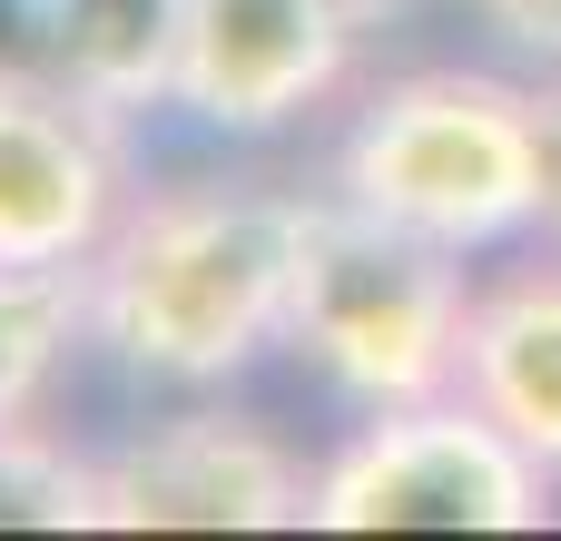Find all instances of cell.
<instances>
[{"label": "cell", "mask_w": 561, "mask_h": 541, "mask_svg": "<svg viewBox=\"0 0 561 541\" xmlns=\"http://www.w3.org/2000/svg\"><path fill=\"white\" fill-rule=\"evenodd\" d=\"M316 197L266 177H207L138 197L108 246L79 266L89 345H108L148 384H227L266 345H286L296 266Z\"/></svg>", "instance_id": "1"}, {"label": "cell", "mask_w": 561, "mask_h": 541, "mask_svg": "<svg viewBox=\"0 0 561 541\" xmlns=\"http://www.w3.org/2000/svg\"><path fill=\"white\" fill-rule=\"evenodd\" d=\"M335 197L414 227L454 256L513 246L523 227H552V118L513 79L483 69H414L365 99V118L335 148Z\"/></svg>", "instance_id": "2"}, {"label": "cell", "mask_w": 561, "mask_h": 541, "mask_svg": "<svg viewBox=\"0 0 561 541\" xmlns=\"http://www.w3.org/2000/svg\"><path fill=\"white\" fill-rule=\"evenodd\" d=\"M463 325H473V286H463L454 246H434L414 227H385L345 197H316L286 345L345 404H365V414L444 404L463 384Z\"/></svg>", "instance_id": "3"}, {"label": "cell", "mask_w": 561, "mask_h": 541, "mask_svg": "<svg viewBox=\"0 0 561 541\" xmlns=\"http://www.w3.org/2000/svg\"><path fill=\"white\" fill-rule=\"evenodd\" d=\"M316 532H542L552 473L463 394L375 414L306 503Z\"/></svg>", "instance_id": "4"}, {"label": "cell", "mask_w": 561, "mask_h": 541, "mask_svg": "<svg viewBox=\"0 0 561 541\" xmlns=\"http://www.w3.org/2000/svg\"><path fill=\"white\" fill-rule=\"evenodd\" d=\"M118 108L69 89L59 69H0V266L79 276L128 217Z\"/></svg>", "instance_id": "5"}, {"label": "cell", "mask_w": 561, "mask_h": 541, "mask_svg": "<svg viewBox=\"0 0 561 541\" xmlns=\"http://www.w3.org/2000/svg\"><path fill=\"white\" fill-rule=\"evenodd\" d=\"M316 473L227 414L158 424L99 463V532H296Z\"/></svg>", "instance_id": "6"}, {"label": "cell", "mask_w": 561, "mask_h": 541, "mask_svg": "<svg viewBox=\"0 0 561 541\" xmlns=\"http://www.w3.org/2000/svg\"><path fill=\"white\" fill-rule=\"evenodd\" d=\"M355 69V0H187L178 108L207 128H286Z\"/></svg>", "instance_id": "7"}, {"label": "cell", "mask_w": 561, "mask_h": 541, "mask_svg": "<svg viewBox=\"0 0 561 541\" xmlns=\"http://www.w3.org/2000/svg\"><path fill=\"white\" fill-rule=\"evenodd\" d=\"M454 394L483 404L542 473H561V266H523L493 296H473Z\"/></svg>", "instance_id": "8"}, {"label": "cell", "mask_w": 561, "mask_h": 541, "mask_svg": "<svg viewBox=\"0 0 561 541\" xmlns=\"http://www.w3.org/2000/svg\"><path fill=\"white\" fill-rule=\"evenodd\" d=\"M49 69L89 89L99 108H158L178 99V49H187V0H30Z\"/></svg>", "instance_id": "9"}, {"label": "cell", "mask_w": 561, "mask_h": 541, "mask_svg": "<svg viewBox=\"0 0 561 541\" xmlns=\"http://www.w3.org/2000/svg\"><path fill=\"white\" fill-rule=\"evenodd\" d=\"M89 335V306H79V276H39V266H0V424H20L59 355Z\"/></svg>", "instance_id": "10"}, {"label": "cell", "mask_w": 561, "mask_h": 541, "mask_svg": "<svg viewBox=\"0 0 561 541\" xmlns=\"http://www.w3.org/2000/svg\"><path fill=\"white\" fill-rule=\"evenodd\" d=\"M0 532H99V463L30 434V414L0 424Z\"/></svg>", "instance_id": "11"}, {"label": "cell", "mask_w": 561, "mask_h": 541, "mask_svg": "<svg viewBox=\"0 0 561 541\" xmlns=\"http://www.w3.org/2000/svg\"><path fill=\"white\" fill-rule=\"evenodd\" d=\"M473 20H483L503 49H523V59L561 69V0H473Z\"/></svg>", "instance_id": "12"}, {"label": "cell", "mask_w": 561, "mask_h": 541, "mask_svg": "<svg viewBox=\"0 0 561 541\" xmlns=\"http://www.w3.org/2000/svg\"><path fill=\"white\" fill-rule=\"evenodd\" d=\"M542 118H552V227H561V99H542Z\"/></svg>", "instance_id": "13"}]
</instances>
